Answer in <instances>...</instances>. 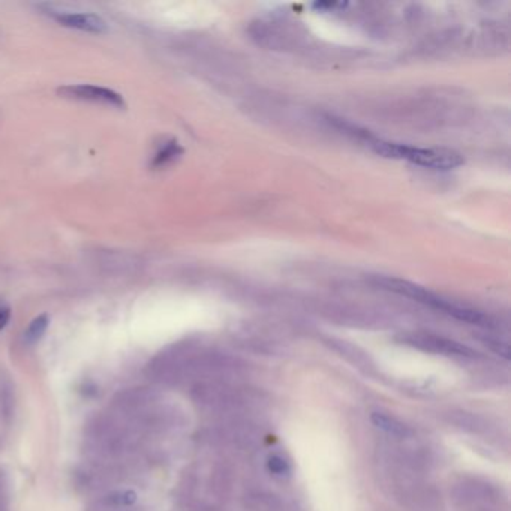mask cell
Instances as JSON below:
<instances>
[{"mask_svg": "<svg viewBox=\"0 0 511 511\" xmlns=\"http://www.w3.org/2000/svg\"><path fill=\"white\" fill-rule=\"evenodd\" d=\"M372 148L384 157L403 160L432 170H453L463 164V157L450 148H425L407 144L389 143V141H372Z\"/></svg>", "mask_w": 511, "mask_h": 511, "instance_id": "1", "label": "cell"}, {"mask_svg": "<svg viewBox=\"0 0 511 511\" xmlns=\"http://www.w3.org/2000/svg\"><path fill=\"white\" fill-rule=\"evenodd\" d=\"M378 285L384 287L385 289H390L393 293H398L402 296H407L414 298V300L421 302L425 305H429L435 309L443 311L448 315L454 316V318L470 322V324H477V325H488L489 320L484 316L483 314L468 309V307H462L457 306L452 302L444 300V298L438 297L436 294L430 293V291L421 288L418 285H414L408 280H402V279H393V278H378Z\"/></svg>", "mask_w": 511, "mask_h": 511, "instance_id": "2", "label": "cell"}, {"mask_svg": "<svg viewBox=\"0 0 511 511\" xmlns=\"http://www.w3.org/2000/svg\"><path fill=\"white\" fill-rule=\"evenodd\" d=\"M39 10L42 14L51 17L52 20L57 21L60 26H65L69 29H75L87 33L102 35L110 30L108 23L105 21L101 15L93 12H83V11H69L65 8H60L57 5L42 3L39 5Z\"/></svg>", "mask_w": 511, "mask_h": 511, "instance_id": "3", "label": "cell"}, {"mask_svg": "<svg viewBox=\"0 0 511 511\" xmlns=\"http://www.w3.org/2000/svg\"><path fill=\"white\" fill-rule=\"evenodd\" d=\"M59 95L64 98L77 99V101H89L96 104H105L114 108H125L126 102L123 96L107 87L93 86V84H69L59 89Z\"/></svg>", "mask_w": 511, "mask_h": 511, "instance_id": "4", "label": "cell"}, {"mask_svg": "<svg viewBox=\"0 0 511 511\" xmlns=\"http://www.w3.org/2000/svg\"><path fill=\"white\" fill-rule=\"evenodd\" d=\"M414 345L418 348L429 349V351L443 352V354H447V356H463V357L477 356V352H474L468 347L461 345V343L453 342V340H445L441 338H434V336L414 338Z\"/></svg>", "mask_w": 511, "mask_h": 511, "instance_id": "5", "label": "cell"}, {"mask_svg": "<svg viewBox=\"0 0 511 511\" xmlns=\"http://www.w3.org/2000/svg\"><path fill=\"white\" fill-rule=\"evenodd\" d=\"M371 420L378 429L384 430L385 434H389L394 438H408L411 435V430L408 426H405L401 420L392 417L385 412H378V411L372 412Z\"/></svg>", "mask_w": 511, "mask_h": 511, "instance_id": "6", "label": "cell"}, {"mask_svg": "<svg viewBox=\"0 0 511 511\" xmlns=\"http://www.w3.org/2000/svg\"><path fill=\"white\" fill-rule=\"evenodd\" d=\"M14 411V387L5 372H0V412L3 417H11Z\"/></svg>", "mask_w": 511, "mask_h": 511, "instance_id": "7", "label": "cell"}, {"mask_svg": "<svg viewBox=\"0 0 511 511\" xmlns=\"http://www.w3.org/2000/svg\"><path fill=\"white\" fill-rule=\"evenodd\" d=\"M48 324H50V318L47 314L37 316V318L29 324V327L24 331V342L28 343V345H33V343L39 342L44 334H46Z\"/></svg>", "mask_w": 511, "mask_h": 511, "instance_id": "8", "label": "cell"}, {"mask_svg": "<svg viewBox=\"0 0 511 511\" xmlns=\"http://www.w3.org/2000/svg\"><path fill=\"white\" fill-rule=\"evenodd\" d=\"M182 153V148L179 147V144L175 143V141H173V143H166L164 147H161V151L157 152L155 156H153V161H152V166H164L168 162H171L173 160H175L179 155Z\"/></svg>", "mask_w": 511, "mask_h": 511, "instance_id": "9", "label": "cell"}, {"mask_svg": "<svg viewBox=\"0 0 511 511\" xmlns=\"http://www.w3.org/2000/svg\"><path fill=\"white\" fill-rule=\"evenodd\" d=\"M135 501H137V495H135V492H132V490L113 492L107 496V499H105V502H107L108 505H113V507L132 505Z\"/></svg>", "mask_w": 511, "mask_h": 511, "instance_id": "10", "label": "cell"}, {"mask_svg": "<svg viewBox=\"0 0 511 511\" xmlns=\"http://www.w3.org/2000/svg\"><path fill=\"white\" fill-rule=\"evenodd\" d=\"M267 468L270 472L276 475H284L289 472V465L285 459H282L280 456H271L267 462Z\"/></svg>", "mask_w": 511, "mask_h": 511, "instance_id": "11", "label": "cell"}, {"mask_svg": "<svg viewBox=\"0 0 511 511\" xmlns=\"http://www.w3.org/2000/svg\"><path fill=\"white\" fill-rule=\"evenodd\" d=\"M10 318H11L10 306L0 303V331L6 327V324L10 322Z\"/></svg>", "mask_w": 511, "mask_h": 511, "instance_id": "12", "label": "cell"}]
</instances>
